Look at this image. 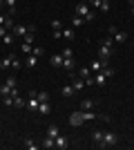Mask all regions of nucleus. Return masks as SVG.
Here are the masks:
<instances>
[{
  "label": "nucleus",
  "mask_w": 134,
  "mask_h": 150,
  "mask_svg": "<svg viewBox=\"0 0 134 150\" xmlns=\"http://www.w3.org/2000/svg\"><path fill=\"white\" fill-rule=\"evenodd\" d=\"M116 144H119V134H116L114 130L103 132V146H101V148H114Z\"/></svg>",
  "instance_id": "obj_1"
},
{
  "label": "nucleus",
  "mask_w": 134,
  "mask_h": 150,
  "mask_svg": "<svg viewBox=\"0 0 134 150\" xmlns=\"http://www.w3.org/2000/svg\"><path fill=\"white\" fill-rule=\"evenodd\" d=\"M29 31H36V27L34 25H13L11 34L13 36H25V34H29Z\"/></svg>",
  "instance_id": "obj_2"
},
{
  "label": "nucleus",
  "mask_w": 134,
  "mask_h": 150,
  "mask_svg": "<svg viewBox=\"0 0 134 150\" xmlns=\"http://www.w3.org/2000/svg\"><path fill=\"white\" fill-rule=\"evenodd\" d=\"M38 105H40V101L36 99V90H32L29 92V101H27V110H32V112H38Z\"/></svg>",
  "instance_id": "obj_3"
},
{
  "label": "nucleus",
  "mask_w": 134,
  "mask_h": 150,
  "mask_svg": "<svg viewBox=\"0 0 134 150\" xmlns=\"http://www.w3.org/2000/svg\"><path fill=\"white\" fill-rule=\"evenodd\" d=\"M112 54H114V47H107V45L101 43V47H98V58H101V61H109Z\"/></svg>",
  "instance_id": "obj_4"
},
{
  "label": "nucleus",
  "mask_w": 134,
  "mask_h": 150,
  "mask_svg": "<svg viewBox=\"0 0 134 150\" xmlns=\"http://www.w3.org/2000/svg\"><path fill=\"white\" fill-rule=\"evenodd\" d=\"M85 123V117H83V110H78V112H74L69 117V125H74V128H78V125Z\"/></svg>",
  "instance_id": "obj_5"
},
{
  "label": "nucleus",
  "mask_w": 134,
  "mask_h": 150,
  "mask_svg": "<svg viewBox=\"0 0 134 150\" xmlns=\"http://www.w3.org/2000/svg\"><path fill=\"white\" fill-rule=\"evenodd\" d=\"M60 38H65L67 43H72V40L76 38V29H74V27H63V29H60Z\"/></svg>",
  "instance_id": "obj_6"
},
{
  "label": "nucleus",
  "mask_w": 134,
  "mask_h": 150,
  "mask_svg": "<svg viewBox=\"0 0 134 150\" xmlns=\"http://www.w3.org/2000/svg\"><path fill=\"white\" fill-rule=\"evenodd\" d=\"M98 105V99H83L81 101V110H94Z\"/></svg>",
  "instance_id": "obj_7"
},
{
  "label": "nucleus",
  "mask_w": 134,
  "mask_h": 150,
  "mask_svg": "<svg viewBox=\"0 0 134 150\" xmlns=\"http://www.w3.org/2000/svg\"><path fill=\"white\" fill-rule=\"evenodd\" d=\"M89 137H92V141H94L96 148H101V146H103V130H92Z\"/></svg>",
  "instance_id": "obj_8"
},
{
  "label": "nucleus",
  "mask_w": 134,
  "mask_h": 150,
  "mask_svg": "<svg viewBox=\"0 0 134 150\" xmlns=\"http://www.w3.org/2000/svg\"><path fill=\"white\" fill-rule=\"evenodd\" d=\"M89 11H92V7H89L87 2H78V5H76V13H78V16H83V18H85Z\"/></svg>",
  "instance_id": "obj_9"
},
{
  "label": "nucleus",
  "mask_w": 134,
  "mask_h": 150,
  "mask_svg": "<svg viewBox=\"0 0 134 150\" xmlns=\"http://www.w3.org/2000/svg\"><path fill=\"white\" fill-rule=\"evenodd\" d=\"M94 85H98V88H105V85H107V76L103 74V72H96V76H94Z\"/></svg>",
  "instance_id": "obj_10"
},
{
  "label": "nucleus",
  "mask_w": 134,
  "mask_h": 150,
  "mask_svg": "<svg viewBox=\"0 0 134 150\" xmlns=\"http://www.w3.org/2000/svg\"><path fill=\"white\" fill-rule=\"evenodd\" d=\"M63 69L65 72H74L76 69V61L74 58H63Z\"/></svg>",
  "instance_id": "obj_11"
},
{
  "label": "nucleus",
  "mask_w": 134,
  "mask_h": 150,
  "mask_svg": "<svg viewBox=\"0 0 134 150\" xmlns=\"http://www.w3.org/2000/svg\"><path fill=\"white\" fill-rule=\"evenodd\" d=\"M74 94H76V90H74V85H65V88L60 90V96H63V99H72Z\"/></svg>",
  "instance_id": "obj_12"
},
{
  "label": "nucleus",
  "mask_w": 134,
  "mask_h": 150,
  "mask_svg": "<svg viewBox=\"0 0 134 150\" xmlns=\"http://www.w3.org/2000/svg\"><path fill=\"white\" fill-rule=\"evenodd\" d=\"M54 144H56L58 150H67V146H69V144H67V139H65L63 134H58V137L54 139Z\"/></svg>",
  "instance_id": "obj_13"
},
{
  "label": "nucleus",
  "mask_w": 134,
  "mask_h": 150,
  "mask_svg": "<svg viewBox=\"0 0 134 150\" xmlns=\"http://www.w3.org/2000/svg\"><path fill=\"white\" fill-rule=\"evenodd\" d=\"M63 54H54V56L49 58V63H51V67H63Z\"/></svg>",
  "instance_id": "obj_14"
},
{
  "label": "nucleus",
  "mask_w": 134,
  "mask_h": 150,
  "mask_svg": "<svg viewBox=\"0 0 134 150\" xmlns=\"http://www.w3.org/2000/svg\"><path fill=\"white\" fill-rule=\"evenodd\" d=\"M25 65H27L29 69L38 67V56H34V54H29V56H27V61H25Z\"/></svg>",
  "instance_id": "obj_15"
},
{
  "label": "nucleus",
  "mask_w": 134,
  "mask_h": 150,
  "mask_svg": "<svg viewBox=\"0 0 134 150\" xmlns=\"http://www.w3.org/2000/svg\"><path fill=\"white\" fill-rule=\"evenodd\" d=\"M72 81H74V83H72V85H74V90H76V92H78V90H83L85 88V79H81V76H74V79H72Z\"/></svg>",
  "instance_id": "obj_16"
},
{
  "label": "nucleus",
  "mask_w": 134,
  "mask_h": 150,
  "mask_svg": "<svg viewBox=\"0 0 134 150\" xmlns=\"http://www.w3.org/2000/svg\"><path fill=\"white\" fill-rule=\"evenodd\" d=\"M40 148H45V150H51V148H56V144H54V139H51V137H45L43 141H40Z\"/></svg>",
  "instance_id": "obj_17"
},
{
  "label": "nucleus",
  "mask_w": 134,
  "mask_h": 150,
  "mask_svg": "<svg viewBox=\"0 0 134 150\" xmlns=\"http://www.w3.org/2000/svg\"><path fill=\"white\" fill-rule=\"evenodd\" d=\"M22 146H25L27 150H36V148H40V144H36V141H34V139H29V137L22 141Z\"/></svg>",
  "instance_id": "obj_18"
},
{
  "label": "nucleus",
  "mask_w": 134,
  "mask_h": 150,
  "mask_svg": "<svg viewBox=\"0 0 134 150\" xmlns=\"http://www.w3.org/2000/svg\"><path fill=\"white\" fill-rule=\"evenodd\" d=\"M38 112H40V114H45V117H47V114L51 112V108H49V101H43V103H40V105H38Z\"/></svg>",
  "instance_id": "obj_19"
},
{
  "label": "nucleus",
  "mask_w": 134,
  "mask_h": 150,
  "mask_svg": "<svg viewBox=\"0 0 134 150\" xmlns=\"http://www.w3.org/2000/svg\"><path fill=\"white\" fill-rule=\"evenodd\" d=\"M11 58H13V54H9V56L2 58V61H0V69H9L11 67Z\"/></svg>",
  "instance_id": "obj_20"
},
{
  "label": "nucleus",
  "mask_w": 134,
  "mask_h": 150,
  "mask_svg": "<svg viewBox=\"0 0 134 150\" xmlns=\"http://www.w3.org/2000/svg\"><path fill=\"white\" fill-rule=\"evenodd\" d=\"M125 40H128V34H125V31H116L114 34V43H125Z\"/></svg>",
  "instance_id": "obj_21"
},
{
  "label": "nucleus",
  "mask_w": 134,
  "mask_h": 150,
  "mask_svg": "<svg viewBox=\"0 0 134 150\" xmlns=\"http://www.w3.org/2000/svg\"><path fill=\"white\" fill-rule=\"evenodd\" d=\"M83 23H85V18H83V16H78V13L74 16V18H72V27H74V29H78V27L83 25Z\"/></svg>",
  "instance_id": "obj_22"
},
{
  "label": "nucleus",
  "mask_w": 134,
  "mask_h": 150,
  "mask_svg": "<svg viewBox=\"0 0 134 150\" xmlns=\"http://www.w3.org/2000/svg\"><path fill=\"white\" fill-rule=\"evenodd\" d=\"M11 85H7V83H2V85H0V96H9V94H11Z\"/></svg>",
  "instance_id": "obj_23"
},
{
  "label": "nucleus",
  "mask_w": 134,
  "mask_h": 150,
  "mask_svg": "<svg viewBox=\"0 0 134 150\" xmlns=\"http://www.w3.org/2000/svg\"><path fill=\"white\" fill-rule=\"evenodd\" d=\"M58 134H60V130H58V125H49V130H47V137L56 139Z\"/></svg>",
  "instance_id": "obj_24"
},
{
  "label": "nucleus",
  "mask_w": 134,
  "mask_h": 150,
  "mask_svg": "<svg viewBox=\"0 0 134 150\" xmlns=\"http://www.w3.org/2000/svg\"><path fill=\"white\" fill-rule=\"evenodd\" d=\"M76 74L81 76V79H87V76H92V69H89V67H81Z\"/></svg>",
  "instance_id": "obj_25"
},
{
  "label": "nucleus",
  "mask_w": 134,
  "mask_h": 150,
  "mask_svg": "<svg viewBox=\"0 0 134 150\" xmlns=\"http://www.w3.org/2000/svg\"><path fill=\"white\" fill-rule=\"evenodd\" d=\"M27 105V101L25 99H20V96H13V108H25Z\"/></svg>",
  "instance_id": "obj_26"
},
{
  "label": "nucleus",
  "mask_w": 134,
  "mask_h": 150,
  "mask_svg": "<svg viewBox=\"0 0 134 150\" xmlns=\"http://www.w3.org/2000/svg\"><path fill=\"white\" fill-rule=\"evenodd\" d=\"M98 11L109 13V0H101V7H98Z\"/></svg>",
  "instance_id": "obj_27"
},
{
  "label": "nucleus",
  "mask_w": 134,
  "mask_h": 150,
  "mask_svg": "<svg viewBox=\"0 0 134 150\" xmlns=\"http://www.w3.org/2000/svg\"><path fill=\"white\" fill-rule=\"evenodd\" d=\"M36 99H38L40 103H43V101H49V94L43 92V90H38V92H36Z\"/></svg>",
  "instance_id": "obj_28"
},
{
  "label": "nucleus",
  "mask_w": 134,
  "mask_h": 150,
  "mask_svg": "<svg viewBox=\"0 0 134 150\" xmlns=\"http://www.w3.org/2000/svg\"><path fill=\"white\" fill-rule=\"evenodd\" d=\"M51 29H54V31H60V29H63V23H60L58 18H54V20H51Z\"/></svg>",
  "instance_id": "obj_29"
},
{
  "label": "nucleus",
  "mask_w": 134,
  "mask_h": 150,
  "mask_svg": "<svg viewBox=\"0 0 134 150\" xmlns=\"http://www.w3.org/2000/svg\"><path fill=\"white\" fill-rule=\"evenodd\" d=\"M101 72H103V74H105V76H107V79H112V76L116 74V72H114V67H109V65H107V67H103Z\"/></svg>",
  "instance_id": "obj_30"
},
{
  "label": "nucleus",
  "mask_w": 134,
  "mask_h": 150,
  "mask_svg": "<svg viewBox=\"0 0 134 150\" xmlns=\"http://www.w3.org/2000/svg\"><path fill=\"white\" fill-rule=\"evenodd\" d=\"M2 105H7V108L13 105V96H11V94H9V96H2Z\"/></svg>",
  "instance_id": "obj_31"
},
{
  "label": "nucleus",
  "mask_w": 134,
  "mask_h": 150,
  "mask_svg": "<svg viewBox=\"0 0 134 150\" xmlns=\"http://www.w3.org/2000/svg\"><path fill=\"white\" fill-rule=\"evenodd\" d=\"M60 54H63L65 58H74V50H72V47H65V50L60 52Z\"/></svg>",
  "instance_id": "obj_32"
},
{
  "label": "nucleus",
  "mask_w": 134,
  "mask_h": 150,
  "mask_svg": "<svg viewBox=\"0 0 134 150\" xmlns=\"http://www.w3.org/2000/svg\"><path fill=\"white\" fill-rule=\"evenodd\" d=\"M32 54H34V56H45V47H34V50H32Z\"/></svg>",
  "instance_id": "obj_33"
},
{
  "label": "nucleus",
  "mask_w": 134,
  "mask_h": 150,
  "mask_svg": "<svg viewBox=\"0 0 134 150\" xmlns=\"http://www.w3.org/2000/svg\"><path fill=\"white\" fill-rule=\"evenodd\" d=\"M11 67H13V69H20V67H22V61L13 56V58H11Z\"/></svg>",
  "instance_id": "obj_34"
},
{
  "label": "nucleus",
  "mask_w": 134,
  "mask_h": 150,
  "mask_svg": "<svg viewBox=\"0 0 134 150\" xmlns=\"http://www.w3.org/2000/svg\"><path fill=\"white\" fill-rule=\"evenodd\" d=\"M2 43H5V45H11L13 43V34H11V31H9L7 36H2Z\"/></svg>",
  "instance_id": "obj_35"
},
{
  "label": "nucleus",
  "mask_w": 134,
  "mask_h": 150,
  "mask_svg": "<svg viewBox=\"0 0 134 150\" xmlns=\"http://www.w3.org/2000/svg\"><path fill=\"white\" fill-rule=\"evenodd\" d=\"M87 5L92 7V9H94V11H98V7H101V0H89Z\"/></svg>",
  "instance_id": "obj_36"
},
{
  "label": "nucleus",
  "mask_w": 134,
  "mask_h": 150,
  "mask_svg": "<svg viewBox=\"0 0 134 150\" xmlns=\"http://www.w3.org/2000/svg\"><path fill=\"white\" fill-rule=\"evenodd\" d=\"M7 85H11V88H16V85H18V81H16V76H7Z\"/></svg>",
  "instance_id": "obj_37"
},
{
  "label": "nucleus",
  "mask_w": 134,
  "mask_h": 150,
  "mask_svg": "<svg viewBox=\"0 0 134 150\" xmlns=\"http://www.w3.org/2000/svg\"><path fill=\"white\" fill-rule=\"evenodd\" d=\"M34 34H36V31H29V34H25V36H22V38H25V43H29V45L34 43Z\"/></svg>",
  "instance_id": "obj_38"
},
{
  "label": "nucleus",
  "mask_w": 134,
  "mask_h": 150,
  "mask_svg": "<svg viewBox=\"0 0 134 150\" xmlns=\"http://www.w3.org/2000/svg\"><path fill=\"white\" fill-rule=\"evenodd\" d=\"M5 27H7L9 31L13 29V18H11V16H7V20H5Z\"/></svg>",
  "instance_id": "obj_39"
},
{
  "label": "nucleus",
  "mask_w": 134,
  "mask_h": 150,
  "mask_svg": "<svg viewBox=\"0 0 134 150\" xmlns=\"http://www.w3.org/2000/svg\"><path fill=\"white\" fill-rule=\"evenodd\" d=\"M20 50L25 52V54H32V45H29V43H22V45H20Z\"/></svg>",
  "instance_id": "obj_40"
},
{
  "label": "nucleus",
  "mask_w": 134,
  "mask_h": 150,
  "mask_svg": "<svg viewBox=\"0 0 134 150\" xmlns=\"http://www.w3.org/2000/svg\"><path fill=\"white\" fill-rule=\"evenodd\" d=\"M7 34H9V29H7L5 25H0V38H2V36H7Z\"/></svg>",
  "instance_id": "obj_41"
},
{
  "label": "nucleus",
  "mask_w": 134,
  "mask_h": 150,
  "mask_svg": "<svg viewBox=\"0 0 134 150\" xmlns=\"http://www.w3.org/2000/svg\"><path fill=\"white\" fill-rule=\"evenodd\" d=\"M116 31H119V29H116V27H114V25H109V27H107V34H112V36H114Z\"/></svg>",
  "instance_id": "obj_42"
},
{
  "label": "nucleus",
  "mask_w": 134,
  "mask_h": 150,
  "mask_svg": "<svg viewBox=\"0 0 134 150\" xmlns=\"http://www.w3.org/2000/svg\"><path fill=\"white\" fill-rule=\"evenodd\" d=\"M5 20H7V13H0V25H5Z\"/></svg>",
  "instance_id": "obj_43"
},
{
  "label": "nucleus",
  "mask_w": 134,
  "mask_h": 150,
  "mask_svg": "<svg viewBox=\"0 0 134 150\" xmlns=\"http://www.w3.org/2000/svg\"><path fill=\"white\" fill-rule=\"evenodd\" d=\"M130 7H132V13H134V2H130Z\"/></svg>",
  "instance_id": "obj_44"
},
{
  "label": "nucleus",
  "mask_w": 134,
  "mask_h": 150,
  "mask_svg": "<svg viewBox=\"0 0 134 150\" xmlns=\"http://www.w3.org/2000/svg\"><path fill=\"white\" fill-rule=\"evenodd\" d=\"M2 5H5V0H0V7H2Z\"/></svg>",
  "instance_id": "obj_45"
},
{
  "label": "nucleus",
  "mask_w": 134,
  "mask_h": 150,
  "mask_svg": "<svg viewBox=\"0 0 134 150\" xmlns=\"http://www.w3.org/2000/svg\"><path fill=\"white\" fill-rule=\"evenodd\" d=\"M81 2H89V0H81Z\"/></svg>",
  "instance_id": "obj_46"
},
{
  "label": "nucleus",
  "mask_w": 134,
  "mask_h": 150,
  "mask_svg": "<svg viewBox=\"0 0 134 150\" xmlns=\"http://www.w3.org/2000/svg\"><path fill=\"white\" fill-rule=\"evenodd\" d=\"M0 45H2V38H0Z\"/></svg>",
  "instance_id": "obj_47"
},
{
  "label": "nucleus",
  "mask_w": 134,
  "mask_h": 150,
  "mask_svg": "<svg viewBox=\"0 0 134 150\" xmlns=\"http://www.w3.org/2000/svg\"><path fill=\"white\" fill-rule=\"evenodd\" d=\"M128 2H134V0H128Z\"/></svg>",
  "instance_id": "obj_48"
}]
</instances>
